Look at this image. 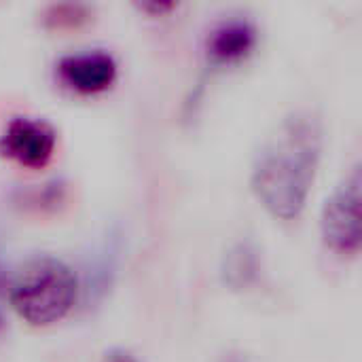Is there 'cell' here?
<instances>
[{
	"label": "cell",
	"mask_w": 362,
	"mask_h": 362,
	"mask_svg": "<svg viewBox=\"0 0 362 362\" xmlns=\"http://www.w3.org/2000/svg\"><path fill=\"white\" fill-rule=\"evenodd\" d=\"M322 153V121L314 110L286 115L263 142L250 185L263 208L280 221L297 218L310 197Z\"/></svg>",
	"instance_id": "6da1fadb"
},
{
	"label": "cell",
	"mask_w": 362,
	"mask_h": 362,
	"mask_svg": "<svg viewBox=\"0 0 362 362\" xmlns=\"http://www.w3.org/2000/svg\"><path fill=\"white\" fill-rule=\"evenodd\" d=\"M76 274L59 259H28L8 280L6 301L32 327H49L68 316L78 299Z\"/></svg>",
	"instance_id": "7a4b0ae2"
},
{
	"label": "cell",
	"mask_w": 362,
	"mask_h": 362,
	"mask_svg": "<svg viewBox=\"0 0 362 362\" xmlns=\"http://www.w3.org/2000/svg\"><path fill=\"white\" fill-rule=\"evenodd\" d=\"M361 168L354 165L322 208V238L339 255H356L361 248Z\"/></svg>",
	"instance_id": "3957f363"
},
{
	"label": "cell",
	"mask_w": 362,
	"mask_h": 362,
	"mask_svg": "<svg viewBox=\"0 0 362 362\" xmlns=\"http://www.w3.org/2000/svg\"><path fill=\"white\" fill-rule=\"evenodd\" d=\"M55 142L57 134L47 121L15 117L0 136V153L23 168H45L55 153Z\"/></svg>",
	"instance_id": "277c9868"
},
{
	"label": "cell",
	"mask_w": 362,
	"mask_h": 362,
	"mask_svg": "<svg viewBox=\"0 0 362 362\" xmlns=\"http://www.w3.org/2000/svg\"><path fill=\"white\" fill-rule=\"evenodd\" d=\"M59 78L74 91L100 93L117 78V62L106 51H78L64 55L57 64Z\"/></svg>",
	"instance_id": "5b68a950"
},
{
	"label": "cell",
	"mask_w": 362,
	"mask_h": 362,
	"mask_svg": "<svg viewBox=\"0 0 362 362\" xmlns=\"http://www.w3.org/2000/svg\"><path fill=\"white\" fill-rule=\"evenodd\" d=\"M257 45V30L246 19H229L218 23L208 36V55L216 64H233L244 59Z\"/></svg>",
	"instance_id": "8992f818"
},
{
	"label": "cell",
	"mask_w": 362,
	"mask_h": 362,
	"mask_svg": "<svg viewBox=\"0 0 362 362\" xmlns=\"http://www.w3.org/2000/svg\"><path fill=\"white\" fill-rule=\"evenodd\" d=\"M259 267L261 261L257 248L250 242H238L223 257L221 276L229 288L244 291L259 278Z\"/></svg>",
	"instance_id": "52a82bcc"
},
{
	"label": "cell",
	"mask_w": 362,
	"mask_h": 362,
	"mask_svg": "<svg viewBox=\"0 0 362 362\" xmlns=\"http://www.w3.org/2000/svg\"><path fill=\"white\" fill-rule=\"evenodd\" d=\"M115 269H117V244L110 238L102 244L100 255L91 263V278L87 282L89 286L87 295H91V299H100L106 293V288L112 282Z\"/></svg>",
	"instance_id": "ba28073f"
},
{
	"label": "cell",
	"mask_w": 362,
	"mask_h": 362,
	"mask_svg": "<svg viewBox=\"0 0 362 362\" xmlns=\"http://www.w3.org/2000/svg\"><path fill=\"white\" fill-rule=\"evenodd\" d=\"M6 288H8V278H6V274H4L2 250H0V331L4 329V301H6Z\"/></svg>",
	"instance_id": "9c48e42d"
},
{
	"label": "cell",
	"mask_w": 362,
	"mask_h": 362,
	"mask_svg": "<svg viewBox=\"0 0 362 362\" xmlns=\"http://www.w3.org/2000/svg\"><path fill=\"white\" fill-rule=\"evenodd\" d=\"M104 362H138L129 352H125V350H112V352H108L106 354V358Z\"/></svg>",
	"instance_id": "30bf717a"
},
{
	"label": "cell",
	"mask_w": 362,
	"mask_h": 362,
	"mask_svg": "<svg viewBox=\"0 0 362 362\" xmlns=\"http://www.w3.org/2000/svg\"><path fill=\"white\" fill-rule=\"evenodd\" d=\"M140 8H153V11H159V13H163V11H170V8H174V4H142Z\"/></svg>",
	"instance_id": "8fae6325"
},
{
	"label": "cell",
	"mask_w": 362,
	"mask_h": 362,
	"mask_svg": "<svg viewBox=\"0 0 362 362\" xmlns=\"http://www.w3.org/2000/svg\"><path fill=\"white\" fill-rule=\"evenodd\" d=\"M225 362H244V361H240V358H229V361H225Z\"/></svg>",
	"instance_id": "7c38bea8"
}]
</instances>
